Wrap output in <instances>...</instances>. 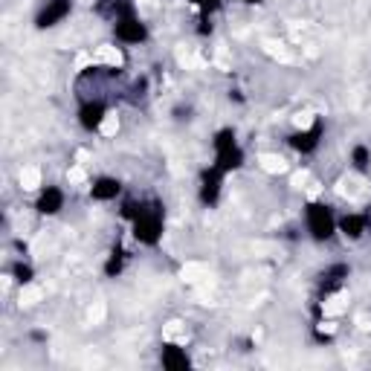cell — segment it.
Instances as JSON below:
<instances>
[{
    "instance_id": "2",
    "label": "cell",
    "mask_w": 371,
    "mask_h": 371,
    "mask_svg": "<svg viewBox=\"0 0 371 371\" xmlns=\"http://www.w3.org/2000/svg\"><path fill=\"white\" fill-rule=\"evenodd\" d=\"M258 163H261V168L267 174H284V171H287V163H284V157H279V154H261Z\"/></svg>"
},
{
    "instance_id": "16",
    "label": "cell",
    "mask_w": 371,
    "mask_h": 371,
    "mask_svg": "<svg viewBox=\"0 0 371 371\" xmlns=\"http://www.w3.org/2000/svg\"><path fill=\"white\" fill-rule=\"evenodd\" d=\"M218 67H220V70H229V58H226V46H220V49H218Z\"/></svg>"
},
{
    "instance_id": "18",
    "label": "cell",
    "mask_w": 371,
    "mask_h": 371,
    "mask_svg": "<svg viewBox=\"0 0 371 371\" xmlns=\"http://www.w3.org/2000/svg\"><path fill=\"white\" fill-rule=\"evenodd\" d=\"M154 6H157L154 0H139V9H142V12H151Z\"/></svg>"
},
{
    "instance_id": "5",
    "label": "cell",
    "mask_w": 371,
    "mask_h": 371,
    "mask_svg": "<svg viewBox=\"0 0 371 371\" xmlns=\"http://www.w3.org/2000/svg\"><path fill=\"white\" fill-rule=\"evenodd\" d=\"M336 192L342 197H351V200H354V197H360V192H363V183H360L357 177H342L339 186H336Z\"/></svg>"
},
{
    "instance_id": "10",
    "label": "cell",
    "mask_w": 371,
    "mask_h": 371,
    "mask_svg": "<svg viewBox=\"0 0 371 371\" xmlns=\"http://www.w3.org/2000/svg\"><path fill=\"white\" fill-rule=\"evenodd\" d=\"M177 61H180L183 67H203V61L197 58L195 52H192V49H183V46L177 49Z\"/></svg>"
},
{
    "instance_id": "11",
    "label": "cell",
    "mask_w": 371,
    "mask_h": 371,
    "mask_svg": "<svg viewBox=\"0 0 371 371\" xmlns=\"http://www.w3.org/2000/svg\"><path fill=\"white\" fill-rule=\"evenodd\" d=\"M163 336H165V339H186V336H183V322H168L165 330H163Z\"/></svg>"
},
{
    "instance_id": "4",
    "label": "cell",
    "mask_w": 371,
    "mask_h": 371,
    "mask_svg": "<svg viewBox=\"0 0 371 371\" xmlns=\"http://www.w3.org/2000/svg\"><path fill=\"white\" fill-rule=\"evenodd\" d=\"M93 58H96L99 64H110V67H119V64H122V52H119L116 46H108V44L99 46Z\"/></svg>"
},
{
    "instance_id": "13",
    "label": "cell",
    "mask_w": 371,
    "mask_h": 371,
    "mask_svg": "<svg viewBox=\"0 0 371 371\" xmlns=\"http://www.w3.org/2000/svg\"><path fill=\"white\" fill-rule=\"evenodd\" d=\"M293 125H296V128H302V131H305V128H310V125H313V113H310V110L296 113V116H293Z\"/></svg>"
},
{
    "instance_id": "19",
    "label": "cell",
    "mask_w": 371,
    "mask_h": 371,
    "mask_svg": "<svg viewBox=\"0 0 371 371\" xmlns=\"http://www.w3.org/2000/svg\"><path fill=\"white\" fill-rule=\"evenodd\" d=\"M76 160H79V165H84V163L90 160V154L87 151H79V154H76Z\"/></svg>"
},
{
    "instance_id": "14",
    "label": "cell",
    "mask_w": 371,
    "mask_h": 371,
    "mask_svg": "<svg viewBox=\"0 0 371 371\" xmlns=\"http://www.w3.org/2000/svg\"><path fill=\"white\" fill-rule=\"evenodd\" d=\"M87 319L93 322V325H99V322L105 319V305H102V302H96V305L87 310Z\"/></svg>"
},
{
    "instance_id": "15",
    "label": "cell",
    "mask_w": 371,
    "mask_h": 371,
    "mask_svg": "<svg viewBox=\"0 0 371 371\" xmlns=\"http://www.w3.org/2000/svg\"><path fill=\"white\" fill-rule=\"evenodd\" d=\"M307 183H310V174H307V171H296V174H293V186H296V189H307Z\"/></svg>"
},
{
    "instance_id": "12",
    "label": "cell",
    "mask_w": 371,
    "mask_h": 371,
    "mask_svg": "<svg viewBox=\"0 0 371 371\" xmlns=\"http://www.w3.org/2000/svg\"><path fill=\"white\" fill-rule=\"evenodd\" d=\"M67 180H70L73 186H82V183L87 180V174H84V165H73V168L67 171Z\"/></svg>"
},
{
    "instance_id": "1",
    "label": "cell",
    "mask_w": 371,
    "mask_h": 371,
    "mask_svg": "<svg viewBox=\"0 0 371 371\" xmlns=\"http://www.w3.org/2000/svg\"><path fill=\"white\" fill-rule=\"evenodd\" d=\"M180 279L186 284H215V279H212V273H209V267L206 264H197V261H189L183 264V270H180Z\"/></svg>"
},
{
    "instance_id": "17",
    "label": "cell",
    "mask_w": 371,
    "mask_h": 371,
    "mask_svg": "<svg viewBox=\"0 0 371 371\" xmlns=\"http://www.w3.org/2000/svg\"><path fill=\"white\" fill-rule=\"evenodd\" d=\"M90 61H96V58H90V55H79V58H76V67H87Z\"/></svg>"
},
{
    "instance_id": "8",
    "label": "cell",
    "mask_w": 371,
    "mask_h": 371,
    "mask_svg": "<svg viewBox=\"0 0 371 371\" xmlns=\"http://www.w3.org/2000/svg\"><path fill=\"white\" fill-rule=\"evenodd\" d=\"M264 49H267V52H270L273 58L284 61V64H287V61H293V55H290V52L284 49V44H276V41H264Z\"/></svg>"
},
{
    "instance_id": "9",
    "label": "cell",
    "mask_w": 371,
    "mask_h": 371,
    "mask_svg": "<svg viewBox=\"0 0 371 371\" xmlns=\"http://www.w3.org/2000/svg\"><path fill=\"white\" fill-rule=\"evenodd\" d=\"M99 131H102V136H116V131H119V116H116V113H105Z\"/></svg>"
},
{
    "instance_id": "20",
    "label": "cell",
    "mask_w": 371,
    "mask_h": 371,
    "mask_svg": "<svg viewBox=\"0 0 371 371\" xmlns=\"http://www.w3.org/2000/svg\"><path fill=\"white\" fill-rule=\"evenodd\" d=\"M319 195V186H316V183H310V186H307V197H316Z\"/></svg>"
},
{
    "instance_id": "7",
    "label": "cell",
    "mask_w": 371,
    "mask_h": 371,
    "mask_svg": "<svg viewBox=\"0 0 371 371\" xmlns=\"http://www.w3.org/2000/svg\"><path fill=\"white\" fill-rule=\"evenodd\" d=\"M21 186L26 192H35L38 186H41V171L38 168H23L21 171Z\"/></svg>"
},
{
    "instance_id": "3",
    "label": "cell",
    "mask_w": 371,
    "mask_h": 371,
    "mask_svg": "<svg viewBox=\"0 0 371 371\" xmlns=\"http://www.w3.org/2000/svg\"><path fill=\"white\" fill-rule=\"evenodd\" d=\"M348 310V293H336V296H330L325 302V316H342Z\"/></svg>"
},
{
    "instance_id": "6",
    "label": "cell",
    "mask_w": 371,
    "mask_h": 371,
    "mask_svg": "<svg viewBox=\"0 0 371 371\" xmlns=\"http://www.w3.org/2000/svg\"><path fill=\"white\" fill-rule=\"evenodd\" d=\"M41 299H44V290H41L38 284H26V287L21 290V305H26V307H29V305H38Z\"/></svg>"
}]
</instances>
